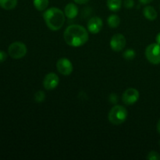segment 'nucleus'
<instances>
[{
    "label": "nucleus",
    "mask_w": 160,
    "mask_h": 160,
    "mask_svg": "<svg viewBox=\"0 0 160 160\" xmlns=\"http://www.w3.org/2000/svg\"><path fill=\"white\" fill-rule=\"evenodd\" d=\"M7 59V54L4 51H0V62H3Z\"/></svg>",
    "instance_id": "412c9836"
},
{
    "label": "nucleus",
    "mask_w": 160,
    "mask_h": 160,
    "mask_svg": "<svg viewBox=\"0 0 160 160\" xmlns=\"http://www.w3.org/2000/svg\"><path fill=\"white\" fill-rule=\"evenodd\" d=\"M159 146H160V141H159Z\"/></svg>",
    "instance_id": "bb28decb"
},
{
    "label": "nucleus",
    "mask_w": 160,
    "mask_h": 160,
    "mask_svg": "<svg viewBox=\"0 0 160 160\" xmlns=\"http://www.w3.org/2000/svg\"><path fill=\"white\" fill-rule=\"evenodd\" d=\"M17 6V0H0V7L6 10L13 9Z\"/></svg>",
    "instance_id": "4468645a"
},
{
    "label": "nucleus",
    "mask_w": 160,
    "mask_h": 160,
    "mask_svg": "<svg viewBox=\"0 0 160 160\" xmlns=\"http://www.w3.org/2000/svg\"><path fill=\"white\" fill-rule=\"evenodd\" d=\"M156 129H157V131L160 134V119L157 123V126H156Z\"/></svg>",
    "instance_id": "a878e982"
},
{
    "label": "nucleus",
    "mask_w": 160,
    "mask_h": 160,
    "mask_svg": "<svg viewBox=\"0 0 160 160\" xmlns=\"http://www.w3.org/2000/svg\"><path fill=\"white\" fill-rule=\"evenodd\" d=\"M65 14L60 9L51 7L44 11L43 19L51 31H59L65 23Z\"/></svg>",
    "instance_id": "f03ea898"
},
{
    "label": "nucleus",
    "mask_w": 160,
    "mask_h": 160,
    "mask_svg": "<svg viewBox=\"0 0 160 160\" xmlns=\"http://www.w3.org/2000/svg\"><path fill=\"white\" fill-rule=\"evenodd\" d=\"M139 98H140V94L138 91L133 88H130L123 92L122 95V101L127 106H131L135 104L138 101Z\"/></svg>",
    "instance_id": "423d86ee"
},
{
    "label": "nucleus",
    "mask_w": 160,
    "mask_h": 160,
    "mask_svg": "<svg viewBox=\"0 0 160 160\" xmlns=\"http://www.w3.org/2000/svg\"><path fill=\"white\" fill-rule=\"evenodd\" d=\"M107 23L109 28H117L120 26V19L116 14H112L109 16L107 19Z\"/></svg>",
    "instance_id": "dca6fc26"
},
{
    "label": "nucleus",
    "mask_w": 160,
    "mask_h": 160,
    "mask_svg": "<svg viewBox=\"0 0 160 160\" xmlns=\"http://www.w3.org/2000/svg\"><path fill=\"white\" fill-rule=\"evenodd\" d=\"M143 15L147 20H155L157 18L158 13L154 7L151 6H147L143 9Z\"/></svg>",
    "instance_id": "f8f14e48"
},
{
    "label": "nucleus",
    "mask_w": 160,
    "mask_h": 160,
    "mask_svg": "<svg viewBox=\"0 0 160 160\" xmlns=\"http://www.w3.org/2000/svg\"><path fill=\"white\" fill-rule=\"evenodd\" d=\"M136 53L133 49H127L123 53V57L127 60H132L135 58Z\"/></svg>",
    "instance_id": "f3484780"
},
{
    "label": "nucleus",
    "mask_w": 160,
    "mask_h": 160,
    "mask_svg": "<svg viewBox=\"0 0 160 160\" xmlns=\"http://www.w3.org/2000/svg\"><path fill=\"white\" fill-rule=\"evenodd\" d=\"M74 2H76L77 4H80V5H84L86 4L87 2H88L89 0H73Z\"/></svg>",
    "instance_id": "5701e85b"
},
{
    "label": "nucleus",
    "mask_w": 160,
    "mask_h": 160,
    "mask_svg": "<svg viewBox=\"0 0 160 160\" xmlns=\"http://www.w3.org/2000/svg\"><path fill=\"white\" fill-rule=\"evenodd\" d=\"M56 68L58 71L64 76H69L73 70V64L67 58H60L56 62Z\"/></svg>",
    "instance_id": "0eeeda50"
},
{
    "label": "nucleus",
    "mask_w": 160,
    "mask_h": 160,
    "mask_svg": "<svg viewBox=\"0 0 160 160\" xmlns=\"http://www.w3.org/2000/svg\"><path fill=\"white\" fill-rule=\"evenodd\" d=\"M156 43H158L159 45H160V32L158 33L157 35H156Z\"/></svg>",
    "instance_id": "393cba45"
},
{
    "label": "nucleus",
    "mask_w": 160,
    "mask_h": 160,
    "mask_svg": "<svg viewBox=\"0 0 160 160\" xmlns=\"http://www.w3.org/2000/svg\"><path fill=\"white\" fill-rule=\"evenodd\" d=\"M152 1H154V0H139L141 4H143V5L149 4V3H151Z\"/></svg>",
    "instance_id": "b1692460"
},
{
    "label": "nucleus",
    "mask_w": 160,
    "mask_h": 160,
    "mask_svg": "<svg viewBox=\"0 0 160 160\" xmlns=\"http://www.w3.org/2000/svg\"><path fill=\"white\" fill-rule=\"evenodd\" d=\"M145 56L148 62L152 64H160V45L158 43H152L148 45L145 49Z\"/></svg>",
    "instance_id": "39448f33"
},
{
    "label": "nucleus",
    "mask_w": 160,
    "mask_h": 160,
    "mask_svg": "<svg viewBox=\"0 0 160 160\" xmlns=\"http://www.w3.org/2000/svg\"><path fill=\"white\" fill-rule=\"evenodd\" d=\"M66 43L71 47H80L86 44L89 35L88 30L79 24H72L67 27L63 33Z\"/></svg>",
    "instance_id": "f257e3e1"
},
{
    "label": "nucleus",
    "mask_w": 160,
    "mask_h": 160,
    "mask_svg": "<svg viewBox=\"0 0 160 160\" xmlns=\"http://www.w3.org/2000/svg\"><path fill=\"white\" fill-rule=\"evenodd\" d=\"M103 27V21L100 17H93L88 21L87 29L90 33L96 34L101 31Z\"/></svg>",
    "instance_id": "9d476101"
},
{
    "label": "nucleus",
    "mask_w": 160,
    "mask_h": 160,
    "mask_svg": "<svg viewBox=\"0 0 160 160\" xmlns=\"http://www.w3.org/2000/svg\"><path fill=\"white\" fill-rule=\"evenodd\" d=\"M146 159L148 160H160V155L157 152L151 151L148 153Z\"/></svg>",
    "instance_id": "6ab92c4d"
},
{
    "label": "nucleus",
    "mask_w": 160,
    "mask_h": 160,
    "mask_svg": "<svg viewBox=\"0 0 160 160\" xmlns=\"http://www.w3.org/2000/svg\"><path fill=\"white\" fill-rule=\"evenodd\" d=\"M59 84V78L57 74L53 72L48 73L45 75L43 79V86L46 90L51 91L57 88Z\"/></svg>",
    "instance_id": "1a4fd4ad"
},
{
    "label": "nucleus",
    "mask_w": 160,
    "mask_h": 160,
    "mask_svg": "<svg viewBox=\"0 0 160 160\" xmlns=\"http://www.w3.org/2000/svg\"><path fill=\"white\" fill-rule=\"evenodd\" d=\"M109 100H110V102H112V103L116 104L118 99H117V96L115 94H112V95H110V96H109Z\"/></svg>",
    "instance_id": "4be33fe9"
},
{
    "label": "nucleus",
    "mask_w": 160,
    "mask_h": 160,
    "mask_svg": "<svg viewBox=\"0 0 160 160\" xmlns=\"http://www.w3.org/2000/svg\"><path fill=\"white\" fill-rule=\"evenodd\" d=\"M134 6V0H124V6L128 9H131Z\"/></svg>",
    "instance_id": "aec40b11"
},
{
    "label": "nucleus",
    "mask_w": 160,
    "mask_h": 160,
    "mask_svg": "<svg viewBox=\"0 0 160 160\" xmlns=\"http://www.w3.org/2000/svg\"><path fill=\"white\" fill-rule=\"evenodd\" d=\"M34 8L38 11H45L48 8L49 0H33Z\"/></svg>",
    "instance_id": "2eb2a0df"
},
{
    "label": "nucleus",
    "mask_w": 160,
    "mask_h": 160,
    "mask_svg": "<svg viewBox=\"0 0 160 160\" xmlns=\"http://www.w3.org/2000/svg\"><path fill=\"white\" fill-rule=\"evenodd\" d=\"M107 7L112 12H118L122 6V0H107Z\"/></svg>",
    "instance_id": "ddd939ff"
},
{
    "label": "nucleus",
    "mask_w": 160,
    "mask_h": 160,
    "mask_svg": "<svg viewBox=\"0 0 160 160\" xmlns=\"http://www.w3.org/2000/svg\"><path fill=\"white\" fill-rule=\"evenodd\" d=\"M34 101L38 103H41L45 101V94L42 91H38L34 94Z\"/></svg>",
    "instance_id": "a211bd4d"
},
{
    "label": "nucleus",
    "mask_w": 160,
    "mask_h": 160,
    "mask_svg": "<svg viewBox=\"0 0 160 160\" xmlns=\"http://www.w3.org/2000/svg\"><path fill=\"white\" fill-rule=\"evenodd\" d=\"M28 52L26 45L21 42H12L8 48V54L14 59H19L24 57Z\"/></svg>",
    "instance_id": "20e7f679"
},
{
    "label": "nucleus",
    "mask_w": 160,
    "mask_h": 160,
    "mask_svg": "<svg viewBox=\"0 0 160 160\" xmlns=\"http://www.w3.org/2000/svg\"><path fill=\"white\" fill-rule=\"evenodd\" d=\"M128 118V111L123 106L116 105L110 109L108 119L111 123L114 125H120L124 123Z\"/></svg>",
    "instance_id": "7ed1b4c3"
},
{
    "label": "nucleus",
    "mask_w": 160,
    "mask_h": 160,
    "mask_svg": "<svg viewBox=\"0 0 160 160\" xmlns=\"http://www.w3.org/2000/svg\"><path fill=\"white\" fill-rule=\"evenodd\" d=\"M109 45L113 51L120 52L126 46V38L122 34H116L111 38Z\"/></svg>",
    "instance_id": "6e6552de"
},
{
    "label": "nucleus",
    "mask_w": 160,
    "mask_h": 160,
    "mask_svg": "<svg viewBox=\"0 0 160 160\" xmlns=\"http://www.w3.org/2000/svg\"><path fill=\"white\" fill-rule=\"evenodd\" d=\"M78 7L74 3H68L64 8V14L68 19H74L78 15Z\"/></svg>",
    "instance_id": "9b49d317"
}]
</instances>
